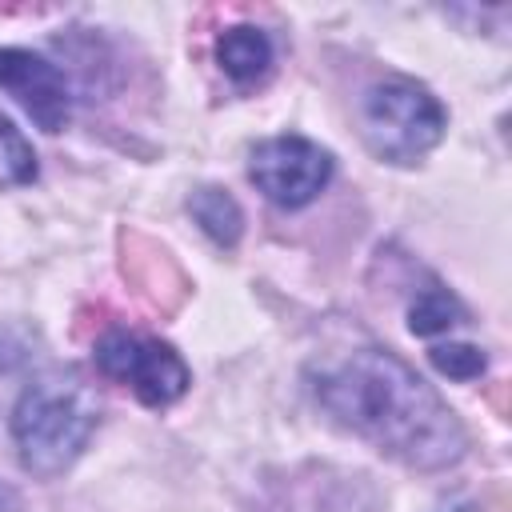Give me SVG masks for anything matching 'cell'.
Masks as SVG:
<instances>
[{"mask_svg": "<svg viewBox=\"0 0 512 512\" xmlns=\"http://www.w3.org/2000/svg\"><path fill=\"white\" fill-rule=\"evenodd\" d=\"M96 368L108 380L124 384L148 408L176 404L192 384L184 356L172 344L156 336H140V332H108L96 344Z\"/></svg>", "mask_w": 512, "mask_h": 512, "instance_id": "277c9868", "label": "cell"}, {"mask_svg": "<svg viewBox=\"0 0 512 512\" xmlns=\"http://www.w3.org/2000/svg\"><path fill=\"white\" fill-rule=\"evenodd\" d=\"M252 184L280 208L312 204L332 180V152L308 136H272L252 148Z\"/></svg>", "mask_w": 512, "mask_h": 512, "instance_id": "5b68a950", "label": "cell"}, {"mask_svg": "<svg viewBox=\"0 0 512 512\" xmlns=\"http://www.w3.org/2000/svg\"><path fill=\"white\" fill-rule=\"evenodd\" d=\"M0 88L44 128L60 132L72 112V92L64 72L28 48H0Z\"/></svg>", "mask_w": 512, "mask_h": 512, "instance_id": "8992f818", "label": "cell"}, {"mask_svg": "<svg viewBox=\"0 0 512 512\" xmlns=\"http://www.w3.org/2000/svg\"><path fill=\"white\" fill-rule=\"evenodd\" d=\"M360 128H364L368 148L380 160L416 164L440 144V136L448 128V112L424 84L404 80V76H388L364 92Z\"/></svg>", "mask_w": 512, "mask_h": 512, "instance_id": "3957f363", "label": "cell"}, {"mask_svg": "<svg viewBox=\"0 0 512 512\" xmlns=\"http://www.w3.org/2000/svg\"><path fill=\"white\" fill-rule=\"evenodd\" d=\"M188 208H192V216L200 220V228H204L216 244H236L244 216H240V204H236L228 192H220V188H200V192H192Z\"/></svg>", "mask_w": 512, "mask_h": 512, "instance_id": "ba28073f", "label": "cell"}, {"mask_svg": "<svg viewBox=\"0 0 512 512\" xmlns=\"http://www.w3.org/2000/svg\"><path fill=\"white\" fill-rule=\"evenodd\" d=\"M36 180V152L28 136L0 112V188H24Z\"/></svg>", "mask_w": 512, "mask_h": 512, "instance_id": "9c48e42d", "label": "cell"}, {"mask_svg": "<svg viewBox=\"0 0 512 512\" xmlns=\"http://www.w3.org/2000/svg\"><path fill=\"white\" fill-rule=\"evenodd\" d=\"M408 316H412L408 324H412L416 336H432V332H448L460 320V304L444 288H428V292H420L412 300V312Z\"/></svg>", "mask_w": 512, "mask_h": 512, "instance_id": "30bf717a", "label": "cell"}, {"mask_svg": "<svg viewBox=\"0 0 512 512\" xmlns=\"http://www.w3.org/2000/svg\"><path fill=\"white\" fill-rule=\"evenodd\" d=\"M100 424V400L84 376L56 368L36 376L12 408V444L32 476L68 472Z\"/></svg>", "mask_w": 512, "mask_h": 512, "instance_id": "7a4b0ae2", "label": "cell"}, {"mask_svg": "<svg viewBox=\"0 0 512 512\" xmlns=\"http://www.w3.org/2000/svg\"><path fill=\"white\" fill-rule=\"evenodd\" d=\"M216 60L236 84H252L272 68V40L252 24H232L216 40Z\"/></svg>", "mask_w": 512, "mask_h": 512, "instance_id": "52a82bcc", "label": "cell"}, {"mask_svg": "<svg viewBox=\"0 0 512 512\" xmlns=\"http://www.w3.org/2000/svg\"><path fill=\"white\" fill-rule=\"evenodd\" d=\"M316 404L376 452L440 472L468 452V432L444 396L388 348H352L312 368Z\"/></svg>", "mask_w": 512, "mask_h": 512, "instance_id": "6da1fadb", "label": "cell"}, {"mask_svg": "<svg viewBox=\"0 0 512 512\" xmlns=\"http://www.w3.org/2000/svg\"><path fill=\"white\" fill-rule=\"evenodd\" d=\"M432 364L452 380H472L484 372V352L472 344H440L432 348Z\"/></svg>", "mask_w": 512, "mask_h": 512, "instance_id": "8fae6325", "label": "cell"}]
</instances>
